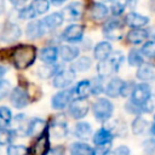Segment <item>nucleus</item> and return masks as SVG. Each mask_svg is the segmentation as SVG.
<instances>
[{
	"mask_svg": "<svg viewBox=\"0 0 155 155\" xmlns=\"http://www.w3.org/2000/svg\"><path fill=\"white\" fill-rule=\"evenodd\" d=\"M125 22L127 25L136 29V28H142V27L147 25L149 23V18L147 16H143V15L137 13V12H130L126 15Z\"/></svg>",
	"mask_w": 155,
	"mask_h": 155,
	"instance_id": "nucleus-17",
	"label": "nucleus"
},
{
	"mask_svg": "<svg viewBox=\"0 0 155 155\" xmlns=\"http://www.w3.org/2000/svg\"><path fill=\"white\" fill-rule=\"evenodd\" d=\"M30 6L33 7L34 12L38 16V15H44V13H46L48 11L50 2H48V0H33Z\"/></svg>",
	"mask_w": 155,
	"mask_h": 155,
	"instance_id": "nucleus-33",
	"label": "nucleus"
},
{
	"mask_svg": "<svg viewBox=\"0 0 155 155\" xmlns=\"http://www.w3.org/2000/svg\"><path fill=\"white\" fill-rule=\"evenodd\" d=\"M142 113H151L155 109V96L150 94V97L144 102V104L140 107Z\"/></svg>",
	"mask_w": 155,
	"mask_h": 155,
	"instance_id": "nucleus-43",
	"label": "nucleus"
},
{
	"mask_svg": "<svg viewBox=\"0 0 155 155\" xmlns=\"http://www.w3.org/2000/svg\"><path fill=\"white\" fill-rule=\"evenodd\" d=\"M58 57V48L54 46H48L41 50L40 52V59L45 62L46 64H53Z\"/></svg>",
	"mask_w": 155,
	"mask_h": 155,
	"instance_id": "nucleus-25",
	"label": "nucleus"
},
{
	"mask_svg": "<svg viewBox=\"0 0 155 155\" xmlns=\"http://www.w3.org/2000/svg\"><path fill=\"white\" fill-rule=\"evenodd\" d=\"M107 130H109L113 136L116 134L119 137H124L127 133V128H126V124L121 120H111L108 122V127H105Z\"/></svg>",
	"mask_w": 155,
	"mask_h": 155,
	"instance_id": "nucleus-26",
	"label": "nucleus"
},
{
	"mask_svg": "<svg viewBox=\"0 0 155 155\" xmlns=\"http://www.w3.org/2000/svg\"><path fill=\"white\" fill-rule=\"evenodd\" d=\"M88 113V102L85 98H76L69 104V114L74 119H82Z\"/></svg>",
	"mask_w": 155,
	"mask_h": 155,
	"instance_id": "nucleus-8",
	"label": "nucleus"
},
{
	"mask_svg": "<svg viewBox=\"0 0 155 155\" xmlns=\"http://www.w3.org/2000/svg\"><path fill=\"white\" fill-rule=\"evenodd\" d=\"M124 84L125 81L120 78H113L105 86L104 88V92L108 97H111V98H116L119 96H121V92H122V87H124Z\"/></svg>",
	"mask_w": 155,
	"mask_h": 155,
	"instance_id": "nucleus-14",
	"label": "nucleus"
},
{
	"mask_svg": "<svg viewBox=\"0 0 155 155\" xmlns=\"http://www.w3.org/2000/svg\"><path fill=\"white\" fill-rule=\"evenodd\" d=\"M149 36V33L148 30L145 29H142V28H136V29H132L128 31L126 39L128 42L133 44V45H138V44H142L143 41H145Z\"/></svg>",
	"mask_w": 155,
	"mask_h": 155,
	"instance_id": "nucleus-21",
	"label": "nucleus"
},
{
	"mask_svg": "<svg viewBox=\"0 0 155 155\" xmlns=\"http://www.w3.org/2000/svg\"><path fill=\"white\" fill-rule=\"evenodd\" d=\"M137 79L147 82V81H153L155 80V67L151 64L143 63L138 70H137Z\"/></svg>",
	"mask_w": 155,
	"mask_h": 155,
	"instance_id": "nucleus-20",
	"label": "nucleus"
},
{
	"mask_svg": "<svg viewBox=\"0 0 155 155\" xmlns=\"http://www.w3.org/2000/svg\"><path fill=\"white\" fill-rule=\"evenodd\" d=\"M91 65H92V61H91V58L84 56V57L78 58V59L73 63L71 69H73L75 73H76V71H86V70L90 69Z\"/></svg>",
	"mask_w": 155,
	"mask_h": 155,
	"instance_id": "nucleus-31",
	"label": "nucleus"
},
{
	"mask_svg": "<svg viewBox=\"0 0 155 155\" xmlns=\"http://www.w3.org/2000/svg\"><path fill=\"white\" fill-rule=\"evenodd\" d=\"M75 136L80 139H87L92 133V127L88 122H78L75 125Z\"/></svg>",
	"mask_w": 155,
	"mask_h": 155,
	"instance_id": "nucleus-30",
	"label": "nucleus"
},
{
	"mask_svg": "<svg viewBox=\"0 0 155 155\" xmlns=\"http://www.w3.org/2000/svg\"><path fill=\"white\" fill-rule=\"evenodd\" d=\"M91 91H92L93 94H99L101 92L104 91V88H103V78L98 76V78H94L91 81Z\"/></svg>",
	"mask_w": 155,
	"mask_h": 155,
	"instance_id": "nucleus-42",
	"label": "nucleus"
},
{
	"mask_svg": "<svg viewBox=\"0 0 155 155\" xmlns=\"http://www.w3.org/2000/svg\"><path fill=\"white\" fill-rule=\"evenodd\" d=\"M110 148H111V142L104 143V144H98L93 149V155H107L110 151Z\"/></svg>",
	"mask_w": 155,
	"mask_h": 155,
	"instance_id": "nucleus-44",
	"label": "nucleus"
},
{
	"mask_svg": "<svg viewBox=\"0 0 155 155\" xmlns=\"http://www.w3.org/2000/svg\"><path fill=\"white\" fill-rule=\"evenodd\" d=\"M36 58V47L33 45H18L12 51V63L17 69L30 67Z\"/></svg>",
	"mask_w": 155,
	"mask_h": 155,
	"instance_id": "nucleus-1",
	"label": "nucleus"
},
{
	"mask_svg": "<svg viewBox=\"0 0 155 155\" xmlns=\"http://www.w3.org/2000/svg\"><path fill=\"white\" fill-rule=\"evenodd\" d=\"M58 54L64 62H73L79 56V48L71 45H63L59 47Z\"/></svg>",
	"mask_w": 155,
	"mask_h": 155,
	"instance_id": "nucleus-23",
	"label": "nucleus"
},
{
	"mask_svg": "<svg viewBox=\"0 0 155 155\" xmlns=\"http://www.w3.org/2000/svg\"><path fill=\"white\" fill-rule=\"evenodd\" d=\"M147 126H148V122H147V120H144L142 116H137L133 121H132V132L134 133V134H140V133H143L144 131H145V128H147Z\"/></svg>",
	"mask_w": 155,
	"mask_h": 155,
	"instance_id": "nucleus-36",
	"label": "nucleus"
},
{
	"mask_svg": "<svg viewBox=\"0 0 155 155\" xmlns=\"http://www.w3.org/2000/svg\"><path fill=\"white\" fill-rule=\"evenodd\" d=\"M92 110H93V115H94L96 120H98V121H107L113 115L114 105L107 98H98L93 103Z\"/></svg>",
	"mask_w": 155,
	"mask_h": 155,
	"instance_id": "nucleus-3",
	"label": "nucleus"
},
{
	"mask_svg": "<svg viewBox=\"0 0 155 155\" xmlns=\"http://www.w3.org/2000/svg\"><path fill=\"white\" fill-rule=\"evenodd\" d=\"M16 132L8 128H0V145L8 144L15 138Z\"/></svg>",
	"mask_w": 155,
	"mask_h": 155,
	"instance_id": "nucleus-38",
	"label": "nucleus"
},
{
	"mask_svg": "<svg viewBox=\"0 0 155 155\" xmlns=\"http://www.w3.org/2000/svg\"><path fill=\"white\" fill-rule=\"evenodd\" d=\"M113 50H111V45L108 41H101L99 44L96 45L94 50H93V56L97 61H104L105 58H108L111 54Z\"/></svg>",
	"mask_w": 155,
	"mask_h": 155,
	"instance_id": "nucleus-19",
	"label": "nucleus"
},
{
	"mask_svg": "<svg viewBox=\"0 0 155 155\" xmlns=\"http://www.w3.org/2000/svg\"><path fill=\"white\" fill-rule=\"evenodd\" d=\"M113 137H114L113 133H111L109 130H107L105 127H103V128L98 130V131L94 133V136H93V142H94L96 145H98V144H104V143H110L111 139H113Z\"/></svg>",
	"mask_w": 155,
	"mask_h": 155,
	"instance_id": "nucleus-27",
	"label": "nucleus"
},
{
	"mask_svg": "<svg viewBox=\"0 0 155 155\" xmlns=\"http://www.w3.org/2000/svg\"><path fill=\"white\" fill-rule=\"evenodd\" d=\"M124 62V54L120 51L111 52V54L105 58L104 61H101L97 65V73L101 78L110 76L111 74L116 73L120 68V65Z\"/></svg>",
	"mask_w": 155,
	"mask_h": 155,
	"instance_id": "nucleus-2",
	"label": "nucleus"
},
{
	"mask_svg": "<svg viewBox=\"0 0 155 155\" xmlns=\"http://www.w3.org/2000/svg\"><path fill=\"white\" fill-rule=\"evenodd\" d=\"M45 130H46V122L42 119L35 117L28 122L25 134L30 137H38V136H41L45 132Z\"/></svg>",
	"mask_w": 155,
	"mask_h": 155,
	"instance_id": "nucleus-16",
	"label": "nucleus"
},
{
	"mask_svg": "<svg viewBox=\"0 0 155 155\" xmlns=\"http://www.w3.org/2000/svg\"><path fill=\"white\" fill-rule=\"evenodd\" d=\"M90 13H91V17L94 21H102V19L107 18V16L109 13V10L103 2H94L91 6Z\"/></svg>",
	"mask_w": 155,
	"mask_h": 155,
	"instance_id": "nucleus-24",
	"label": "nucleus"
},
{
	"mask_svg": "<svg viewBox=\"0 0 155 155\" xmlns=\"http://www.w3.org/2000/svg\"><path fill=\"white\" fill-rule=\"evenodd\" d=\"M154 121H155V116H154Z\"/></svg>",
	"mask_w": 155,
	"mask_h": 155,
	"instance_id": "nucleus-54",
	"label": "nucleus"
},
{
	"mask_svg": "<svg viewBox=\"0 0 155 155\" xmlns=\"http://www.w3.org/2000/svg\"><path fill=\"white\" fill-rule=\"evenodd\" d=\"M11 110L6 107H0V128H7V126L11 124Z\"/></svg>",
	"mask_w": 155,
	"mask_h": 155,
	"instance_id": "nucleus-35",
	"label": "nucleus"
},
{
	"mask_svg": "<svg viewBox=\"0 0 155 155\" xmlns=\"http://www.w3.org/2000/svg\"><path fill=\"white\" fill-rule=\"evenodd\" d=\"M11 91V84L8 81H0V99L6 97Z\"/></svg>",
	"mask_w": 155,
	"mask_h": 155,
	"instance_id": "nucleus-45",
	"label": "nucleus"
},
{
	"mask_svg": "<svg viewBox=\"0 0 155 155\" xmlns=\"http://www.w3.org/2000/svg\"><path fill=\"white\" fill-rule=\"evenodd\" d=\"M52 4H54V5H61V4H63V2H65L67 0H50Z\"/></svg>",
	"mask_w": 155,
	"mask_h": 155,
	"instance_id": "nucleus-52",
	"label": "nucleus"
},
{
	"mask_svg": "<svg viewBox=\"0 0 155 155\" xmlns=\"http://www.w3.org/2000/svg\"><path fill=\"white\" fill-rule=\"evenodd\" d=\"M70 155H93V149L86 143H73L70 147Z\"/></svg>",
	"mask_w": 155,
	"mask_h": 155,
	"instance_id": "nucleus-28",
	"label": "nucleus"
},
{
	"mask_svg": "<svg viewBox=\"0 0 155 155\" xmlns=\"http://www.w3.org/2000/svg\"><path fill=\"white\" fill-rule=\"evenodd\" d=\"M63 115H59L56 117L51 126H50V132L54 138H63L68 133V127H67V121L62 117Z\"/></svg>",
	"mask_w": 155,
	"mask_h": 155,
	"instance_id": "nucleus-13",
	"label": "nucleus"
},
{
	"mask_svg": "<svg viewBox=\"0 0 155 155\" xmlns=\"http://www.w3.org/2000/svg\"><path fill=\"white\" fill-rule=\"evenodd\" d=\"M27 36L31 40L41 38L47 30L42 23V21H31L27 25Z\"/></svg>",
	"mask_w": 155,
	"mask_h": 155,
	"instance_id": "nucleus-15",
	"label": "nucleus"
},
{
	"mask_svg": "<svg viewBox=\"0 0 155 155\" xmlns=\"http://www.w3.org/2000/svg\"><path fill=\"white\" fill-rule=\"evenodd\" d=\"M50 150V140L47 132H44L41 136H39L38 140L33 144L30 149H28V155H46V153Z\"/></svg>",
	"mask_w": 155,
	"mask_h": 155,
	"instance_id": "nucleus-10",
	"label": "nucleus"
},
{
	"mask_svg": "<svg viewBox=\"0 0 155 155\" xmlns=\"http://www.w3.org/2000/svg\"><path fill=\"white\" fill-rule=\"evenodd\" d=\"M76 73L70 69H61L53 78V86L57 88H65L68 87L75 79Z\"/></svg>",
	"mask_w": 155,
	"mask_h": 155,
	"instance_id": "nucleus-7",
	"label": "nucleus"
},
{
	"mask_svg": "<svg viewBox=\"0 0 155 155\" xmlns=\"http://www.w3.org/2000/svg\"><path fill=\"white\" fill-rule=\"evenodd\" d=\"M13 6H22V5H24L28 0H8Z\"/></svg>",
	"mask_w": 155,
	"mask_h": 155,
	"instance_id": "nucleus-49",
	"label": "nucleus"
},
{
	"mask_svg": "<svg viewBox=\"0 0 155 155\" xmlns=\"http://www.w3.org/2000/svg\"><path fill=\"white\" fill-rule=\"evenodd\" d=\"M4 11H5V1L0 0V15H2Z\"/></svg>",
	"mask_w": 155,
	"mask_h": 155,
	"instance_id": "nucleus-51",
	"label": "nucleus"
},
{
	"mask_svg": "<svg viewBox=\"0 0 155 155\" xmlns=\"http://www.w3.org/2000/svg\"><path fill=\"white\" fill-rule=\"evenodd\" d=\"M127 62L132 67H140L143 64V57H142V52L133 48L130 51L128 56H127Z\"/></svg>",
	"mask_w": 155,
	"mask_h": 155,
	"instance_id": "nucleus-34",
	"label": "nucleus"
},
{
	"mask_svg": "<svg viewBox=\"0 0 155 155\" xmlns=\"http://www.w3.org/2000/svg\"><path fill=\"white\" fill-rule=\"evenodd\" d=\"M22 34V30L18 24L13 22H6L2 25V29L0 31V39L4 42H15L16 40L19 39Z\"/></svg>",
	"mask_w": 155,
	"mask_h": 155,
	"instance_id": "nucleus-6",
	"label": "nucleus"
},
{
	"mask_svg": "<svg viewBox=\"0 0 155 155\" xmlns=\"http://www.w3.org/2000/svg\"><path fill=\"white\" fill-rule=\"evenodd\" d=\"M6 71H7V70H6V68H5V67H2V65H0V80H1V79H2V76L6 74Z\"/></svg>",
	"mask_w": 155,
	"mask_h": 155,
	"instance_id": "nucleus-50",
	"label": "nucleus"
},
{
	"mask_svg": "<svg viewBox=\"0 0 155 155\" xmlns=\"http://www.w3.org/2000/svg\"><path fill=\"white\" fill-rule=\"evenodd\" d=\"M84 36V25L81 24H70L62 33L63 40L68 42H78Z\"/></svg>",
	"mask_w": 155,
	"mask_h": 155,
	"instance_id": "nucleus-11",
	"label": "nucleus"
},
{
	"mask_svg": "<svg viewBox=\"0 0 155 155\" xmlns=\"http://www.w3.org/2000/svg\"><path fill=\"white\" fill-rule=\"evenodd\" d=\"M128 5V0H114L111 2V13L114 16L121 15Z\"/></svg>",
	"mask_w": 155,
	"mask_h": 155,
	"instance_id": "nucleus-37",
	"label": "nucleus"
},
{
	"mask_svg": "<svg viewBox=\"0 0 155 155\" xmlns=\"http://www.w3.org/2000/svg\"><path fill=\"white\" fill-rule=\"evenodd\" d=\"M18 17L21 19H33L36 17V13L34 12L33 7L29 5V6H24L22 7L19 11H18Z\"/></svg>",
	"mask_w": 155,
	"mask_h": 155,
	"instance_id": "nucleus-40",
	"label": "nucleus"
},
{
	"mask_svg": "<svg viewBox=\"0 0 155 155\" xmlns=\"http://www.w3.org/2000/svg\"><path fill=\"white\" fill-rule=\"evenodd\" d=\"M124 34V24L120 19H110L103 27V35L110 40H119Z\"/></svg>",
	"mask_w": 155,
	"mask_h": 155,
	"instance_id": "nucleus-4",
	"label": "nucleus"
},
{
	"mask_svg": "<svg viewBox=\"0 0 155 155\" xmlns=\"http://www.w3.org/2000/svg\"><path fill=\"white\" fill-rule=\"evenodd\" d=\"M75 92V88H67V90H63L58 93H56L53 97H52V107L54 109H64L73 99V93Z\"/></svg>",
	"mask_w": 155,
	"mask_h": 155,
	"instance_id": "nucleus-9",
	"label": "nucleus"
},
{
	"mask_svg": "<svg viewBox=\"0 0 155 155\" xmlns=\"http://www.w3.org/2000/svg\"><path fill=\"white\" fill-rule=\"evenodd\" d=\"M102 1H103V2H113L114 0H102Z\"/></svg>",
	"mask_w": 155,
	"mask_h": 155,
	"instance_id": "nucleus-53",
	"label": "nucleus"
},
{
	"mask_svg": "<svg viewBox=\"0 0 155 155\" xmlns=\"http://www.w3.org/2000/svg\"><path fill=\"white\" fill-rule=\"evenodd\" d=\"M7 155H28V149L24 145H8Z\"/></svg>",
	"mask_w": 155,
	"mask_h": 155,
	"instance_id": "nucleus-41",
	"label": "nucleus"
},
{
	"mask_svg": "<svg viewBox=\"0 0 155 155\" xmlns=\"http://www.w3.org/2000/svg\"><path fill=\"white\" fill-rule=\"evenodd\" d=\"M107 155H130V149L126 145H121L117 149L109 151Z\"/></svg>",
	"mask_w": 155,
	"mask_h": 155,
	"instance_id": "nucleus-46",
	"label": "nucleus"
},
{
	"mask_svg": "<svg viewBox=\"0 0 155 155\" xmlns=\"http://www.w3.org/2000/svg\"><path fill=\"white\" fill-rule=\"evenodd\" d=\"M41 21H42V23H44L46 30H52V29L58 28V27L63 23L64 18H63V15H62V13L54 12V13H51V15L46 16V17H45L44 19H41Z\"/></svg>",
	"mask_w": 155,
	"mask_h": 155,
	"instance_id": "nucleus-22",
	"label": "nucleus"
},
{
	"mask_svg": "<svg viewBox=\"0 0 155 155\" xmlns=\"http://www.w3.org/2000/svg\"><path fill=\"white\" fill-rule=\"evenodd\" d=\"M144 149H145V151H147L149 155H151V154L155 151V140H153V139L147 140V142L144 143Z\"/></svg>",
	"mask_w": 155,
	"mask_h": 155,
	"instance_id": "nucleus-47",
	"label": "nucleus"
},
{
	"mask_svg": "<svg viewBox=\"0 0 155 155\" xmlns=\"http://www.w3.org/2000/svg\"><path fill=\"white\" fill-rule=\"evenodd\" d=\"M75 92L79 96V98H86L90 93H92V91H91V81H88V80L80 81L75 86Z\"/></svg>",
	"mask_w": 155,
	"mask_h": 155,
	"instance_id": "nucleus-32",
	"label": "nucleus"
},
{
	"mask_svg": "<svg viewBox=\"0 0 155 155\" xmlns=\"http://www.w3.org/2000/svg\"><path fill=\"white\" fill-rule=\"evenodd\" d=\"M10 99H11V103H12V105H13L15 108L21 109V108H24V107L28 104V102H29V96H28L27 91H25L23 87H19V86H18V87H16V88L11 92Z\"/></svg>",
	"mask_w": 155,
	"mask_h": 155,
	"instance_id": "nucleus-12",
	"label": "nucleus"
},
{
	"mask_svg": "<svg viewBox=\"0 0 155 155\" xmlns=\"http://www.w3.org/2000/svg\"><path fill=\"white\" fill-rule=\"evenodd\" d=\"M46 155H64V148L62 145H58V147H54L52 149H50Z\"/></svg>",
	"mask_w": 155,
	"mask_h": 155,
	"instance_id": "nucleus-48",
	"label": "nucleus"
},
{
	"mask_svg": "<svg viewBox=\"0 0 155 155\" xmlns=\"http://www.w3.org/2000/svg\"><path fill=\"white\" fill-rule=\"evenodd\" d=\"M150 94H151L150 86L148 84L142 82V84L134 85V87L131 92V102L138 107H142L144 104V102L150 97Z\"/></svg>",
	"mask_w": 155,
	"mask_h": 155,
	"instance_id": "nucleus-5",
	"label": "nucleus"
},
{
	"mask_svg": "<svg viewBox=\"0 0 155 155\" xmlns=\"http://www.w3.org/2000/svg\"><path fill=\"white\" fill-rule=\"evenodd\" d=\"M59 70H61V65L53 63V64H46L44 67H40L38 70V74L42 79H48L51 76H54Z\"/></svg>",
	"mask_w": 155,
	"mask_h": 155,
	"instance_id": "nucleus-29",
	"label": "nucleus"
},
{
	"mask_svg": "<svg viewBox=\"0 0 155 155\" xmlns=\"http://www.w3.org/2000/svg\"><path fill=\"white\" fill-rule=\"evenodd\" d=\"M140 52L148 58H155V41H147L142 46Z\"/></svg>",
	"mask_w": 155,
	"mask_h": 155,
	"instance_id": "nucleus-39",
	"label": "nucleus"
},
{
	"mask_svg": "<svg viewBox=\"0 0 155 155\" xmlns=\"http://www.w3.org/2000/svg\"><path fill=\"white\" fill-rule=\"evenodd\" d=\"M61 13L63 15V18L67 19V21H76L78 18H80V16L82 13L81 4H79V2H71L67 7H64Z\"/></svg>",
	"mask_w": 155,
	"mask_h": 155,
	"instance_id": "nucleus-18",
	"label": "nucleus"
}]
</instances>
